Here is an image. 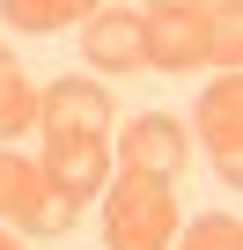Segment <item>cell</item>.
Segmentation results:
<instances>
[{
  "instance_id": "cell-11",
  "label": "cell",
  "mask_w": 243,
  "mask_h": 250,
  "mask_svg": "<svg viewBox=\"0 0 243 250\" xmlns=\"http://www.w3.org/2000/svg\"><path fill=\"white\" fill-rule=\"evenodd\" d=\"M37 184H44V169H37V162H22V155H0V213H22Z\"/></svg>"
},
{
  "instance_id": "cell-14",
  "label": "cell",
  "mask_w": 243,
  "mask_h": 250,
  "mask_svg": "<svg viewBox=\"0 0 243 250\" xmlns=\"http://www.w3.org/2000/svg\"><path fill=\"white\" fill-rule=\"evenodd\" d=\"M0 250H30V243H15V235H0Z\"/></svg>"
},
{
  "instance_id": "cell-9",
  "label": "cell",
  "mask_w": 243,
  "mask_h": 250,
  "mask_svg": "<svg viewBox=\"0 0 243 250\" xmlns=\"http://www.w3.org/2000/svg\"><path fill=\"white\" fill-rule=\"evenodd\" d=\"M30 125H37V88H30V74H22L15 52H0V140L30 133Z\"/></svg>"
},
{
  "instance_id": "cell-12",
  "label": "cell",
  "mask_w": 243,
  "mask_h": 250,
  "mask_svg": "<svg viewBox=\"0 0 243 250\" xmlns=\"http://www.w3.org/2000/svg\"><path fill=\"white\" fill-rule=\"evenodd\" d=\"M177 250H243V228H236V213H206V221H192V235Z\"/></svg>"
},
{
  "instance_id": "cell-13",
  "label": "cell",
  "mask_w": 243,
  "mask_h": 250,
  "mask_svg": "<svg viewBox=\"0 0 243 250\" xmlns=\"http://www.w3.org/2000/svg\"><path fill=\"white\" fill-rule=\"evenodd\" d=\"M148 8H206V0H148Z\"/></svg>"
},
{
  "instance_id": "cell-4",
  "label": "cell",
  "mask_w": 243,
  "mask_h": 250,
  "mask_svg": "<svg viewBox=\"0 0 243 250\" xmlns=\"http://www.w3.org/2000/svg\"><path fill=\"white\" fill-rule=\"evenodd\" d=\"M199 133H206L214 169L236 184V169H243V74L236 66L221 81H206V96H199Z\"/></svg>"
},
{
  "instance_id": "cell-7",
  "label": "cell",
  "mask_w": 243,
  "mask_h": 250,
  "mask_svg": "<svg viewBox=\"0 0 243 250\" xmlns=\"http://www.w3.org/2000/svg\"><path fill=\"white\" fill-rule=\"evenodd\" d=\"M37 118H44V133H96V140H103L110 96L74 74V81H52V96H37Z\"/></svg>"
},
{
  "instance_id": "cell-6",
  "label": "cell",
  "mask_w": 243,
  "mask_h": 250,
  "mask_svg": "<svg viewBox=\"0 0 243 250\" xmlns=\"http://www.w3.org/2000/svg\"><path fill=\"white\" fill-rule=\"evenodd\" d=\"M81 52H88V66H110V74H148L140 15H126V8H96L81 30Z\"/></svg>"
},
{
  "instance_id": "cell-1",
  "label": "cell",
  "mask_w": 243,
  "mask_h": 250,
  "mask_svg": "<svg viewBox=\"0 0 243 250\" xmlns=\"http://www.w3.org/2000/svg\"><path fill=\"white\" fill-rule=\"evenodd\" d=\"M170 235H177V184L126 169V177L110 184L103 243H110V250H170Z\"/></svg>"
},
{
  "instance_id": "cell-3",
  "label": "cell",
  "mask_w": 243,
  "mask_h": 250,
  "mask_svg": "<svg viewBox=\"0 0 243 250\" xmlns=\"http://www.w3.org/2000/svg\"><path fill=\"white\" fill-rule=\"evenodd\" d=\"M184 162H192L184 125H177V118H162V110L133 118L126 133H118V169H133V177H162V184H177V177H184Z\"/></svg>"
},
{
  "instance_id": "cell-2",
  "label": "cell",
  "mask_w": 243,
  "mask_h": 250,
  "mask_svg": "<svg viewBox=\"0 0 243 250\" xmlns=\"http://www.w3.org/2000/svg\"><path fill=\"white\" fill-rule=\"evenodd\" d=\"M214 37H221V22H214L206 8H148V15H140L148 74H192V66H214Z\"/></svg>"
},
{
  "instance_id": "cell-8",
  "label": "cell",
  "mask_w": 243,
  "mask_h": 250,
  "mask_svg": "<svg viewBox=\"0 0 243 250\" xmlns=\"http://www.w3.org/2000/svg\"><path fill=\"white\" fill-rule=\"evenodd\" d=\"M96 8H103V0H0V15H8L15 30H30V37L74 30V22H88Z\"/></svg>"
},
{
  "instance_id": "cell-5",
  "label": "cell",
  "mask_w": 243,
  "mask_h": 250,
  "mask_svg": "<svg viewBox=\"0 0 243 250\" xmlns=\"http://www.w3.org/2000/svg\"><path fill=\"white\" fill-rule=\"evenodd\" d=\"M52 184H66L74 199H88L96 184H110V140L96 133H44V162H37Z\"/></svg>"
},
{
  "instance_id": "cell-10",
  "label": "cell",
  "mask_w": 243,
  "mask_h": 250,
  "mask_svg": "<svg viewBox=\"0 0 243 250\" xmlns=\"http://www.w3.org/2000/svg\"><path fill=\"white\" fill-rule=\"evenodd\" d=\"M74 213H81V199H74L66 184H52V177H44V184L30 191V206H22L15 221H22L30 235H66V228H74Z\"/></svg>"
}]
</instances>
